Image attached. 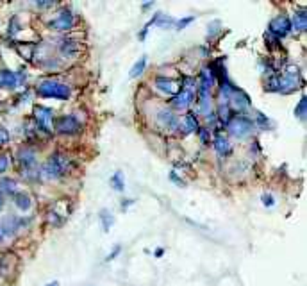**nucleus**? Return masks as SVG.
Segmentation results:
<instances>
[{
  "label": "nucleus",
  "mask_w": 307,
  "mask_h": 286,
  "mask_svg": "<svg viewBox=\"0 0 307 286\" xmlns=\"http://www.w3.org/2000/svg\"><path fill=\"white\" fill-rule=\"evenodd\" d=\"M72 170H74V159L64 152L56 150L49 156L39 172L45 179H61V177H66Z\"/></svg>",
  "instance_id": "f257e3e1"
},
{
  "label": "nucleus",
  "mask_w": 307,
  "mask_h": 286,
  "mask_svg": "<svg viewBox=\"0 0 307 286\" xmlns=\"http://www.w3.org/2000/svg\"><path fill=\"white\" fill-rule=\"evenodd\" d=\"M36 93L41 99H56V100H68L72 95V88L64 82L56 79H43L36 86Z\"/></svg>",
  "instance_id": "f03ea898"
},
{
  "label": "nucleus",
  "mask_w": 307,
  "mask_h": 286,
  "mask_svg": "<svg viewBox=\"0 0 307 286\" xmlns=\"http://www.w3.org/2000/svg\"><path fill=\"white\" fill-rule=\"evenodd\" d=\"M225 127H227V131L234 136V138L243 140V138H247V136L252 135V131H254L255 125H254V120H252L250 117H247V115H243V113L234 115L232 113V117L227 120Z\"/></svg>",
  "instance_id": "7ed1b4c3"
},
{
  "label": "nucleus",
  "mask_w": 307,
  "mask_h": 286,
  "mask_svg": "<svg viewBox=\"0 0 307 286\" xmlns=\"http://www.w3.org/2000/svg\"><path fill=\"white\" fill-rule=\"evenodd\" d=\"M304 84L302 81V75H300V68L295 67V64H290L286 67L282 75H279V93H293L295 90H298L300 86Z\"/></svg>",
  "instance_id": "20e7f679"
},
{
  "label": "nucleus",
  "mask_w": 307,
  "mask_h": 286,
  "mask_svg": "<svg viewBox=\"0 0 307 286\" xmlns=\"http://www.w3.org/2000/svg\"><path fill=\"white\" fill-rule=\"evenodd\" d=\"M52 129L57 135L75 136L79 133H82V124L75 115H61V117H54Z\"/></svg>",
  "instance_id": "39448f33"
},
{
  "label": "nucleus",
  "mask_w": 307,
  "mask_h": 286,
  "mask_svg": "<svg viewBox=\"0 0 307 286\" xmlns=\"http://www.w3.org/2000/svg\"><path fill=\"white\" fill-rule=\"evenodd\" d=\"M195 92H197L195 81L190 77H186L182 82V86H180V90L177 92V95H173L172 106L175 107V109H187V107L195 102Z\"/></svg>",
  "instance_id": "423d86ee"
},
{
  "label": "nucleus",
  "mask_w": 307,
  "mask_h": 286,
  "mask_svg": "<svg viewBox=\"0 0 307 286\" xmlns=\"http://www.w3.org/2000/svg\"><path fill=\"white\" fill-rule=\"evenodd\" d=\"M291 31H293V29H291L290 16H286V14H279V16L272 18V21L268 24V34L275 36L277 39L286 38Z\"/></svg>",
  "instance_id": "0eeeda50"
},
{
  "label": "nucleus",
  "mask_w": 307,
  "mask_h": 286,
  "mask_svg": "<svg viewBox=\"0 0 307 286\" xmlns=\"http://www.w3.org/2000/svg\"><path fill=\"white\" fill-rule=\"evenodd\" d=\"M74 25H75V16L68 7H64V9L61 11L54 20L49 21V29H52V31H59V32L70 31V29H74Z\"/></svg>",
  "instance_id": "6e6552de"
},
{
  "label": "nucleus",
  "mask_w": 307,
  "mask_h": 286,
  "mask_svg": "<svg viewBox=\"0 0 307 286\" xmlns=\"http://www.w3.org/2000/svg\"><path fill=\"white\" fill-rule=\"evenodd\" d=\"M155 122H157L159 127L164 129V131H175V129L180 127L179 117H177L172 109H166V107H162V109L157 111V115H155Z\"/></svg>",
  "instance_id": "1a4fd4ad"
},
{
  "label": "nucleus",
  "mask_w": 307,
  "mask_h": 286,
  "mask_svg": "<svg viewBox=\"0 0 307 286\" xmlns=\"http://www.w3.org/2000/svg\"><path fill=\"white\" fill-rule=\"evenodd\" d=\"M154 84H155V88H157L159 92L166 93V95H177V92L180 90L179 82L173 81V79L164 77V75H157V77H155V81H154Z\"/></svg>",
  "instance_id": "9d476101"
},
{
  "label": "nucleus",
  "mask_w": 307,
  "mask_h": 286,
  "mask_svg": "<svg viewBox=\"0 0 307 286\" xmlns=\"http://www.w3.org/2000/svg\"><path fill=\"white\" fill-rule=\"evenodd\" d=\"M229 102L232 104L234 107H236L238 111H243V109H247V107H250V97L247 95V93L243 92V90H240V88H236V92L230 95V99H229Z\"/></svg>",
  "instance_id": "9b49d317"
},
{
  "label": "nucleus",
  "mask_w": 307,
  "mask_h": 286,
  "mask_svg": "<svg viewBox=\"0 0 307 286\" xmlns=\"http://www.w3.org/2000/svg\"><path fill=\"white\" fill-rule=\"evenodd\" d=\"M291 21V29L297 32H305L307 29V11L302 7V9H297L293 13V18H290Z\"/></svg>",
  "instance_id": "f8f14e48"
},
{
  "label": "nucleus",
  "mask_w": 307,
  "mask_h": 286,
  "mask_svg": "<svg viewBox=\"0 0 307 286\" xmlns=\"http://www.w3.org/2000/svg\"><path fill=\"white\" fill-rule=\"evenodd\" d=\"M18 86V79L16 74L9 68H2L0 70V88H6V90H14Z\"/></svg>",
  "instance_id": "ddd939ff"
},
{
  "label": "nucleus",
  "mask_w": 307,
  "mask_h": 286,
  "mask_svg": "<svg viewBox=\"0 0 307 286\" xmlns=\"http://www.w3.org/2000/svg\"><path fill=\"white\" fill-rule=\"evenodd\" d=\"M212 147H215V150L218 152L220 156H229L230 150H232V147H230L229 143V138H227L225 135H216L215 140H212Z\"/></svg>",
  "instance_id": "4468645a"
},
{
  "label": "nucleus",
  "mask_w": 307,
  "mask_h": 286,
  "mask_svg": "<svg viewBox=\"0 0 307 286\" xmlns=\"http://www.w3.org/2000/svg\"><path fill=\"white\" fill-rule=\"evenodd\" d=\"M59 54L63 57H75L79 54V43L75 39H63L59 43Z\"/></svg>",
  "instance_id": "2eb2a0df"
},
{
  "label": "nucleus",
  "mask_w": 307,
  "mask_h": 286,
  "mask_svg": "<svg viewBox=\"0 0 307 286\" xmlns=\"http://www.w3.org/2000/svg\"><path fill=\"white\" fill-rule=\"evenodd\" d=\"M13 202L20 211H29L32 206V201H31V195L27 191H16L13 195Z\"/></svg>",
  "instance_id": "dca6fc26"
},
{
  "label": "nucleus",
  "mask_w": 307,
  "mask_h": 286,
  "mask_svg": "<svg viewBox=\"0 0 307 286\" xmlns=\"http://www.w3.org/2000/svg\"><path fill=\"white\" fill-rule=\"evenodd\" d=\"M13 263H14V256L9 254V252H2V254H0V274H2V276L11 274Z\"/></svg>",
  "instance_id": "f3484780"
},
{
  "label": "nucleus",
  "mask_w": 307,
  "mask_h": 286,
  "mask_svg": "<svg viewBox=\"0 0 307 286\" xmlns=\"http://www.w3.org/2000/svg\"><path fill=\"white\" fill-rule=\"evenodd\" d=\"M184 129H186V135H190V133H197L198 129H200V125H198V118L195 113H186V117H184Z\"/></svg>",
  "instance_id": "a211bd4d"
},
{
  "label": "nucleus",
  "mask_w": 307,
  "mask_h": 286,
  "mask_svg": "<svg viewBox=\"0 0 307 286\" xmlns=\"http://www.w3.org/2000/svg\"><path fill=\"white\" fill-rule=\"evenodd\" d=\"M7 193V195H14L18 191V184L14 179H11V177H4V179H0V193Z\"/></svg>",
  "instance_id": "6ab92c4d"
},
{
  "label": "nucleus",
  "mask_w": 307,
  "mask_h": 286,
  "mask_svg": "<svg viewBox=\"0 0 307 286\" xmlns=\"http://www.w3.org/2000/svg\"><path fill=\"white\" fill-rule=\"evenodd\" d=\"M99 218H100V222H102V229L106 231V233H109L111 226H113V224H114V216L111 215L109 209H100Z\"/></svg>",
  "instance_id": "aec40b11"
},
{
  "label": "nucleus",
  "mask_w": 307,
  "mask_h": 286,
  "mask_svg": "<svg viewBox=\"0 0 307 286\" xmlns=\"http://www.w3.org/2000/svg\"><path fill=\"white\" fill-rule=\"evenodd\" d=\"M145 67H147V56H141L139 57L138 61H136L134 64H132V68H131V77L132 79H136V77H139V75L145 72Z\"/></svg>",
  "instance_id": "412c9836"
},
{
  "label": "nucleus",
  "mask_w": 307,
  "mask_h": 286,
  "mask_svg": "<svg viewBox=\"0 0 307 286\" xmlns=\"http://www.w3.org/2000/svg\"><path fill=\"white\" fill-rule=\"evenodd\" d=\"M109 183H111V186H113V190H116V191H124L125 190V181H124L122 172H114L113 175H111Z\"/></svg>",
  "instance_id": "4be33fe9"
},
{
  "label": "nucleus",
  "mask_w": 307,
  "mask_h": 286,
  "mask_svg": "<svg viewBox=\"0 0 307 286\" xmlns=\"http://www.w3.org/2000/svg\"><path fill=\"white\" fill-rule=\"evenodd\" d=\"M305 113H307V99H305V95H302L300 100H298V104H297V107H295V117L300 118V120H304Z\"/></svg>",
  "instance_id": "5701e85b"
},
{
  "label": "nucleus",
  "mask_w": 307,
  "mask_h": 286,
  "mask_svg": "<svg viewBox=\"0 0 307 286\" xmlns=\"http://www.w3.org/2000/svg\"><path fill=\"white\" fill-rule=\"evenodd\" d=\"M254 125H255V127H259V129H263V131H266V129H270V120L261 113V111H255Z\"/></svg>",
  "instance_id": "b1692460"
},
{
  "label": "nucleus",
  "mask_w": 307,
  "mask_h": 286,
  "mask_svg": "<svg viewBox=\"0 0 307 286\" xmlns=\"http://www.w3.org/2000/svg\"><path fill=\"white\" fill-rule=\"evenodd\" d=\"M266 92L270 93H279V75H272L266 81Z\"/></svg>",
  "instance_id": "393cba45"
},
{
  "label": "nucleus",
  "mask_w": 307,
  "mask_h": 286,
  "mask_svg": "<svg viewBox=\"0 0 307 286\" xmlns=\"http://www.w3.org/2000/svg\"><path fill=\"white\" fill-rule=\"evenodd\" d=\"M20 31H21L20 20H18V16H13V18H11V21H9V29H7V34H9V36H16Z\"/></svg>",
  "instance_id": "a878e982"
},
{
  "label": "nucleus",
  "mask_w": 307,
  "mask_h": 286,
  "mask_svg": "<svg viewBox=\"0 0 307 286\" xmlns=\"http://www.w3.org/2000/svg\"><path fill=\"white\" fill-rule=\"evenodd\" d=\"M49 222H50V226H54V227H61L64 224V216H59V213L57 211H50L49 213Z\"/></svg>",
  "instance_id": "bb28decb"
},
{
  "label": "nucleus",
  "mask_w": 307,
  "mask_h": 286,
  "mask_svg": "<svg viewBox=\"0 0 307 286\" xmlns=\"http://www.w3.org/2000/svg\"><path fill=\"white\" fill-rule=\"evenodd\" d=\"M191 21H195V16L179 18V20H175V29H177V31H182V29H186L187 25L191 24Z\"/></svg>",
  "instance_id": "cd10ccee"
},
{
  "label": "nucleus",
  "mask_w": 307,
  "mask_h": 286,
  "mask_svg": "<svg viewBox=\"0 0 307 286\" xmlns=\"http://www.w3.org/2000/svg\"><path fill=\"white\" fill-rule=\"evenodd\" d=\"M197 135H198V138H200V142L204 143V145L209 143V136H211V131H209L207 127H200L197 131Z\"/></svg>",
  "instance_id": "c85d7f7f"
},
{
  "label": "nucleus",
  "mask_w": 307,
  "mask_h": 286,
  "mask_svg": "<svg viewBox=\"0 0 307 286\" xmlns=\"http://www.w3.org/2000/svg\"><path fill=\"white\" fill-rule=\"evenodd\" d=\"M266 45L270 47V49H280V45H279V41L280 39H277L275 36H272V34H268V32H266Z\"/></svg>",
  "instance_id": "c756f323"
},
{
  "label": "nucleus",
  "mask_w": 307,
  "mask_h": 286,
  "mask_svg": "<svg viewBox=\"0 0 307 286\" xmlns=\"http://www.w3.org/2000/svg\"><path fill=\"white\" fill-rule=\"evenodd\" d=\"M261 201H263V204H265L266 208H273V206H275V199H273L272 193H263Z\"/></svg>",
  "instance_id": "7c9ffc66"
},
{
  "label": "nucleus",
  "mask_w": 307,
  "mask_h": 286,
  "mask_svg": "<svg viewBox=\"0 0 307 286\" xmlns=\"http://www.w3.org/2000/svg\"><path fill=\"white\" fill-rule=\"evenodd\" d=\"M7 166H9V156H7V154H0V175L6 172Z\"/></svg>",
  "instance_id": "2f4dec72"
},
{
  "label": "nucleus",
  "mask_w": 307,
  "mask_h": 286,
  "mask_svg": "<svg viewBox=\"0 0 307 286\" xmlns=\"http://www.w3.org/2000/svg\"><path fill=\"white\" fill-rule=\"evenodd\" d=\"M9 131L7 129H4V127H0V145H6L7 142H9Z\"/></svg>",
  "instance_id": "473e14b6"
},
{
  "label": "nucleus",
  "mask_w": 307,
  "mask_h": 286,
  "mask_svg": "<svg viewBox=\"0 0 307 286\" xmlns=\"http://www.w3.org/2000/svg\"><path fill=\"white\" fill-rule=\"evenodd\" d=\"M120 252H122V247H120V245H116V247H114L113 251H111L109 254L106 256V261H113V259L116 258V256L120 254Z\"/></svg>",
  "instance_id": "72a5a7b5"
},
{
  "label": "nucleus",
  "mask_w": 307,
  "mask_h": 286,
  "mask_svg": "<svg viewBox=\"0 0 307 286\" xmlns=\"http://www.w3.org/2000/svg\"><path fill=\"white\" fill-rule=\"evenodd\" d=\"M9 238V234H7V231H6V226H4V222L0 220V241H4V240H7Z\"/></svg>",
  "instance_id": "f704fd0d"
},
{
  "label": "nucleus",
  "mask_w": 307,
  "mask_h": 286,
  "mask_svg": "<svg viewBox=\"0 0 307 286\" xmlns=\"http://www.w3.org/2000/svg\"><path fill=\"white\" fill-rule=\"evenodd\" d=\"M134 199H124V201H122V209H124V211H125V209H127L129 208V206H132V204H134Z\"/></svg>",
  "instance_id": "c9c22d12"
},
{
  "label": "nucleus",
  "mask_w": 307,
  "mask_h": 286,
  "mask_svg": "<svg viewBox=\"0 0 307 286\" xmlns=\"http://www.w3.org/2000/svg\"><path fill=\"white\" fill-rule=\"evenodd\" d=\"M36 6L38 7H52L54 2H36Z\"/></svg>",
  "instance_id": "e433bc0d"
},
{
  "label": "nucleus",
  "mask_w": 307,
  "mask_h": 286,
  "mask_svg": "<svg viewBox=\"0 0 307 286\" xmlns=\"http://www.w3.org/2000/svg\"><path fill=\"white\" fill-rule=\"evenodd\" d=\"M162 254H164V249H155V252H154L155 258H161Z\"/></svg>",
  "instance_id": "4c0bfd02"
},
{
  "label": "nucleus",
  "mask_w": 307,
  "mask_h": 286,
  "mask_svg": "<svg viewBox=\"0 0 307 286\" xmlns=\"http://www.w3.org/2000/svg\"><path fill=\"white\" fill-rule=\"evenodd\" d=\"M154 2H149V4H143V9H149V7H152Z\"/></svg>",
  "instance_id": "58836bf2"
},
{
  "label": "nucleus",
  "mask_w": 307,
  "mask_h": 286,
  "mask_svg": "<svg viewBox=\"0 0 307 286\" xmlns=\"http://www.w3.org/2000/svg\"><path fill=\"white\" fill-rule=\"evenodd\" d=\"M2 208H4V197L2 193H0V211H2Z\"/></svg>",
  "instance_id": "ea45409f"
},
{
  "label": "nucleus",
  "mask_w": 307,
  "mask_h": 286,
  "mask_svg": "<svg viewBox=\"0 0 307 286\" xmlns=\"http://www.w3.org/2000/svg\"><path fill=\"white\" fill-rule=\"evenodd\" d=\"M46 286H59V283H57V281H52V283H49Z\"/></svg>",
  "instance_id": "a19ab883"
}]
</instances>
